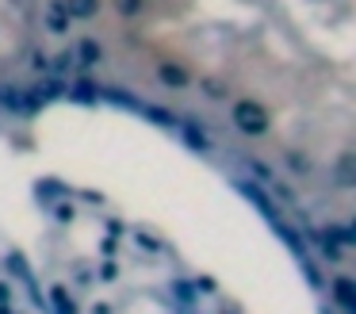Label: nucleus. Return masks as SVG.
Returning <instances> with one entry per match:
<instances>
[{"mask_svg": "<svg viewBox=\"0 0 356 314\" xmlns=\"http://www.w3.org/2000/svg\"><path fill=\"white\" fill-rule=\"evenodd\" d=\"M0 314H230L200 288L149 260L39 272L24 260L0 268Z\"/></svg>", "mask_w": 356, "mask_h": 314, "instance_id": "1", "label": "nucleus"}]
</instances>
